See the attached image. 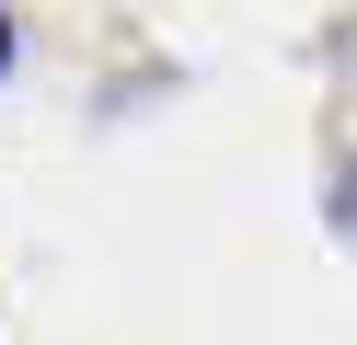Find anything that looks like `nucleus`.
<instances>
[{"instance_id": "f257e3e1", "label": "nucleus", "mask_w": 357, "mask_h": 345, "mask_svg": "<svg viewBox=\"0 0 357 345\" xmlns=\"http://www.w3.org/2000/svg\"><path fill=\"white\" fill-rule=\"evenodd\" d=\"M0 69H12V23H0Z\"/></svg>"}]
</instances>
